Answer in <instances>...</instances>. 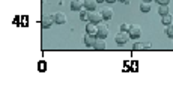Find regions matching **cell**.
Returning <instances> with one entry per match:
<instances>
[{"mask_svg": "<svg viewBox=\"0 0 173 110\" xmlns=\"http://www.w3.org/2000/svg\"><path fill=\"white\" fill-rule=\"evenodd\" d=\"M103 20H104V18H103V15H101L99 12H95V11H89V14H87V21H89V23L99 24Z\"/></svg>", "mask_w": 173, "mask_h": 110, "instance_id": "cell-1", "label": "cell"}, {"mask_svg": "<svg viewBox=\"0 0 173 110\" xmlns=\"http://www.w3.org/2000/svg\"><path fill=\"white\" fill-rule=\"evenodd\" d=\"M96 27H98L96 36L101 38V39H105L108 36V27H107V24H96Z\"/></svg>", "mask_w": 173, "mask_h": 110, "instance_id": "cell-2", "label": "cell"}, {"mask_svg": "<svg viewBox=\"0 0 173 110\" xmlns=\"http://www.w3.org/2000/svg\"><path fill=\"white\" fill-rule=\"evenodd\" d=\"M128 38H130V33L128 32H119V33L116 35V38H114V41L118 44H121V45H123L125 42H128Z\"/></svg>", "mask_w": 173, "mask_h": 110, "instance_id": "cell-3", "label": "cell"}, {"mask_svg": "<svg viewBox=\"0 0 173 110\" xmlns=\"http://www.w3.org/2000/svg\"><path fill=\"white\" fill-rule=\"evenodd\" d=\"M128 33H130V38L132 39H137L142 36V29L138 27V26H131V29L128 30Z\"/></svg>", "mask_w": 173, "mask_h": 110, "instance_id": "cell-4", "label": "cell"}, {"mask_svg": "<svg viewBox=\"0 0 173 110\" xmlns=\"http://www.w3.org/2000/svg\"><path fill=\"white\" fill-rule=\"evenodd\" d=\"M53 21H54L56 24H65V23H66V15H65L63 12H56V14L53 15Z\"/></svg>", "mask_w": 173, "mask_h": 110, "instance_id": "cell-5", "label": "cell"}, {"mask_svg": "<svg viewBox=\"0 0 173 110\" xmlns=\"http://www.w3.org/2000/svg\"><path fill=\"white\" fill-rule=\"evenodd\" d=\"M83 6L87 11H95L98 6V2L96 0H83Z\"/></svg>", "mask_w": 173, "mask_h": 110, "instance_id": "cell-6", "label": "cell"}, {"mask_svg": "<svg viewBox=\"0 0 173 110\" xmlns=\"http://www.w3.org/2000/svg\"><path fill=\"white\" fill-rule=\"evenodd\" d=\"M94 48L98 51H103L107 48V45H105V39H101V38H96V42L94 44Z\"/></svg>", "mask_w": 173, "mask_h": 110, "instance_id": "cell-7", "label": "cell"}, {"mask_svg": "<svg viewBox=\"0 0 173 110\" xmlns=\"http://www.w3.org/2000/svg\"><path fill=\"white\" fill-rule=\"evenodd\" d=\"M53 23H54V21H53V17H47V15H44L42 20H41V26H42L44 29H48V27H51Z\"/></svg>", "mask_w": 173, "mask_h": 110, "instance_id": "cell-8", "label": "cell"}, {"mask_svg": "<svg viewBox=\"0 0 173 110\" xmlns=\"http://www.w3.org/2000/svg\"><path fill=\"white\" fill-rule=\"evenodd\" d=\"M83 0H72L71 2V9L72 11H80V9H83Z\"/></svg>", "mask_w": 173, "mask_h": 110, "instance_id": "cell-9", "label": "cell"}, {"mask_svg": "<svg viewBox=\"0 0 173 110\" xmlns=\"http://www.w3.org/2000/svg\"><path fill=\"white\" fill-rule=\"evenodd\" d=\"M96 42V38L94 36V35H89L87 33L86 36H84V44H86L87 47H94V44Z\"/></svg>", "mask_w": 173, "mask_h": 110, "instance_id": "cell-10", "label": "cell"}, {"mask_svg": "<svg viewBox=\"0 0 173 110\" xmlns=\"http://www.w3.org/2000/svg\"><path fill=\"white\" fill-rule=\"evenodd\" d=\"M86 32L89 35H94V36H96L98 27H96V24H94V23H89V24H86Z\"/></svg>", "mask_w": 173, "mask_h": 110, "instance_id": "cell-11", "label": "cell"}, {"mask_svg": "<svg viewBox=\"0 0 173 110\" xmlns=\"http://www.w3.org/2000/svg\"><path fill=\"white\" fill-rule=\"evenodd\" d=\"M101 15H103L104 20H110V18L113 17V9H110V8H104L103 11H101Z\"/></svg>", "mask_w": 173, "mask_h": 110, "instance_id": "cell-12", "label": "cell"}, {"mask_svg": "<svg viewBox=\"0 0 173 110\" xmlns=\"http://www.w3.org/2000/svg\"><path fill=\"white\" fill-rule=\"evenodd\" d=\"M158 14H160L161 17H163V15H167V14H169V5H160Z\"/></svg>", "mask_w": 173, "mask_h": 110, "instance_id": "cell-13", "label": "cell"}, {"mask_svg": "<svg viewBox=\"0 0 173 110\" xmlns=\"http://www.w3.org/2000/svg\"><path fill=\"white\" fill-rule=\"evenodd\" d=\"M161 23L166 24V26H170L173 23V20H172V17L167 14V15H163V17H161Z\"/></svg>", "mask_w": 173, "mask_h": 110, "instance_id": "cell-14", "label": "cell"}, {"mask_svg": "<svg viewBox=\"0 0 173 110\" xmlns=\"http://www.w3.org/2000/svg\"><path fill=\"white\" fill-rule=\"evenodd\" d=\"M151 8H152V6H151V3H147V2H143V3L140 5V11H142V12H149Z\"/></svg>", "mask_w": 173, "mask_h": 110, "instance_id": "cell-15", "label": "cell"}, {"mask_svg": "<svg viewBox=\"0 0 173 110\" xmlns=\"http://www.w3.org/2000/svg\"><path fill=\"white\" fill-rule=\"evenodd\" d=\"M134 50H145V42H136L132 45Z\"/></svg>", "mask_w": 173, "mask_h": 110, "instance_id": "cell-16", "label": "cell"}, {"mask_svg": "<svg viewBox=\"0 0 173 110\" xmlns=\"http://www.w3.org/2000/svg\"><path fill=\"white\" fill-rule=\"evenodd\" d=\"M87 14H89L87 9H80V18L81 20H87Z\"/></svg>", "mask_w": 173, "mask_h": 110, "instance_id": "cell-17", "label": "cell"}, {"mask_svg": "<svg viewBox=\"0 0 173 110\" xmlns=\"http://www.w3.org/2000/svg\"><path fill=\"white\" fill-rule=\"evenodd\" d=\"M131 26H132V24H128V23H122V24H121V30H122V32H128V30L131 29Z\"/></svg>", "mask_w": 173, "mask_h": 110, "instance_id": "cell-18", "label": "cell"}, {"mask_svg": "<svg viewBox=\"0 0 173 110\" xmlns=\"http://www.w3.org/2000/svg\"><path fill=\"white\" fill-rule=\"evenodd\" d=\"M166 33H167V36H170L173 39V24L167 26V30H166Z\"/></svg>", "mask_w": 173, "mask_h": 110, "instance_id": "cell-19", "label": "cell"}, {"mask_svg": "<svg viewBox=\"0 0 173 110\" xmlns=\"http://www.w3.org/2000/svg\"><path fill=\"white\" fill-rule=\"evenodd\" d=\"M155 2L158 3V5H169L170 0H155Z\"/></svg>", "mask_w": 173, "mask_h": 110, "instance_id": "cell-20", "label": "cell"}, {"mask_svg": "<svg viewBox=\"0 0 173 110\" xmlns=\"http://www.w3.org/2000/svg\"><path fill=\"white\" fill-rule=\"evenodd\" d=\"M145 50H151V44L149 42H145Z\"/></svg>", "mask_w": 173, "mask_h": 110, "instance_id": "cell-21", "label": "cell"}, {"mask_svg": "<svg viewBox=\"0 0 173 110\" xmlns=\"http://www.w3.org/2000/svg\"><path fill=\"white\" fill-rule=\"evenodd\" d=\"M119 2H122L123 5H130V0H119Z\"/></svg>", "mask_w": 173, "mask_h": 110, "instance_id": "cell-22", "label": "cell"}, {"mask_svg": "<svg viewBox=\"0 0 173 110\" xmlns=\"http://www.w3.org/2000/svg\"><path fill=\"white\" fill-rule=\"evenodd\" d=\"M105 2H108V3H114L116 0H105Z\"/></svg>", "mask_w": 173, "mask_h": 110, "instance_id": "cell-23", "label": "cell"}, {"mask_svg": "<svg viewBox=\"0 0 173 110\" xmlns=\"http://www.w3.org/2000/svg\"><path fill=\"white\" fill-rule=\"evenodd\" d=\"M96 2H98V3H103L104 0H96Z\"/></svg>", "mask_w": 173, "mask_h": 110, "instance_id": "cell-24", "label": "cell"}, {"mask_svg": "<svg viewBox=\"0 0 173 110\" xmlns=\"http://www.w3.org/2000/svg\"><path fill=\"white\" fill-rule=\"evenodd\" d=\"M145 2H147V3H151V2H152V0H145Z\"/></svg>", "mask_w": 173, "mask_h": 110, "instance_id": "cell-25", "label": "cell"}]
</instances>
